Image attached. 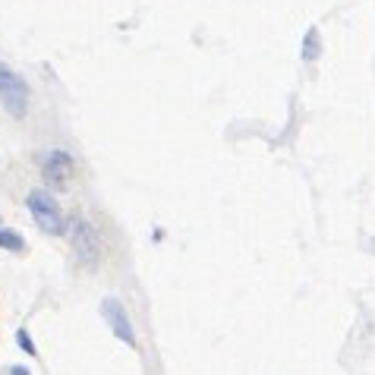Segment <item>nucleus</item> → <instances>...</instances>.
<instances>
[{
  "mask_svg": "<svg viewBox=\"0 0 375 375\" xmlns=\"http://www.w3.org/2000/svg\"><path fill=\"white\" fill-rule=\"evenodd\" d=\"M29 211H32L35 224H38L45 234H54V236H66L70 230V218L64 215V208L57 205V199L51 196L48 190H32L26 199Z\"/></svg>",
  "mask_w": 375,
  "mask_h": 375,
  "instance_id": "obj_1",
  "label": "nucleus"
},
{
  "mask_svg": "<svg viewBox=\"0 0 375 375\" xmlns=\"http://www.w3.org/2000/svg\"><path fill=\"white\" fill-rule=\"evenodd\" d=\"M70 240H73V249H76V259L83 265H98V255H101V240H98V230L92 227L85 218H76L70 221Z\"/></svg>",
  "mask_w": 375,
  "mask_h": 375,
  "instance_id": "obj_2",
  "label": "nucleus"
},
{
  "mask_svg": "<svg viewBox=\"0 0 375 375\" xmlns=\"http://www.w3.org/2000/svg\"><path fill=\"white\" fill-rule=\"evenodd\" d=\"M0 101H3V111L10 117H16V120H22L29 114V85L20 73H13L7 83L0 85Z\"/></svg>",
  "mask_w": 375,
  "mask_h": 375,
  "instance_id": "obj_3",
  "label": "nucleus"
},
{
  "mask_svg": "<svg viewBox=\"0 0 375 375\" xmlns=\"http://www.w3.org/2000/svg\"><path fill=\"white\" fill-rule=\"evenodd\" d=\"M73 167H76V158H73L70 152H64V148H54V152H48V158L41 161V177L60 190V186H66Z\"/></svg>",
  "mask_w": 375,
  "mask_h": 375,
  "instance_id": "obj_4",
  "label": "nucleus"
},
{
  "mask_svg": "<svg viewBox=\"0 0 375 375\" xmlns=\"http://www.w3.org/2000/svg\"><path fill=\"white\" fill-rule=\"evenodd\" d=\"M101 316H104V322L111 325V331H114V334L120 337L123 344L136 347V331H133V322H129L127 309L120 306V299H114V297L104 299V303H101Z\"/></svg>",
  "mask_w": 375,
  "mask_h": 375,
  "instance_id": "obj_5",
  "label": "nucleus"
},
{
  "mask_svg": "<svg viewBox=\"0 0 375 375\" xmlns=\"http://www.w3.org/2000/svg\"><path fill=\"white\" fill-rule=\"evenodd\" d=\"M0 249H7V253H26V240H22L16 230L0 227Z\"/></svg>",
  "mask_w": 375,
  "mask_h": 375,
  "instance_id": "obj_6",
  "label": "nucleus"
},
{
  "mask_svg": "<svg viewBox=\"0 0 375 375\" xmlns=\"http://www.w3.org/2000/svg\"><path fill=\"white\" fill-rule=\"evenodd\" d=\"M318 57V32L309 29V35L303 38V60H316Z\"/></svg>",
  "mask_w": 375,
  "mask_h": 375,
  "instance_id": "obj_7",
  "label": "nucleus"
},
{
  "mask_svg": "<svg viewBox=\"0 0 375 375\" xmlns=\"http://www.w3.org/2000/svg\"><path fill=\"white\" fill-rule=\"evenodd\" d=\"M16 344H20V347L26 350L29 356H38V350H35V344H32V337H29V331H16Z\"/></svg>",
  "mask_w": 375,
  "mask_h": 375,
  "instance_id": "obj_8",
  "label": "nucleus"
},
{
  "mask_svg": "<svg viewBox=\"0 0 375 375\" xmlns=\"http://www.w3.org/2000/svg\"><path fill=\"white\" fill-rule=\"evenodd\" d=\"M10 76H13V70H10V66H7V64H0V85L7 83V79H10Z\"/></svg>",
  "mask_w": 375,
  "mask_h": 375,
  "instance_id": "obj_9",
  "label": "nucleus"
},
{
  "mask_svg": "<svg viewBox=\"0 0 375 375\" xmlns=\"http://www.w3.org/2000/svg\"><path fill=\"white\" fill-rule=\"evenodd\" d=\"M7 375H32V372H29L26 366H10V369H7Z\"/></svg>",
  "mask_w": 375,
  "mask_h": 375,
  "instance_id": "obj_10",
  "label": "nucleus"
},
{
  "mask_svg": "<svg viewBox=\"0 0 375 375\" xmlns=\"http://www.w3.org/2000/svg\"><path fill=\"white\" fill-rule=\"evenodd\" d=\"M0 227H3V221H0Z\"/></svg>",
  "mask_w": 375,
  "mask_h": 375,
  "instance_id": "obj_11",
  "label": "nucleus"
}]
</instances>
